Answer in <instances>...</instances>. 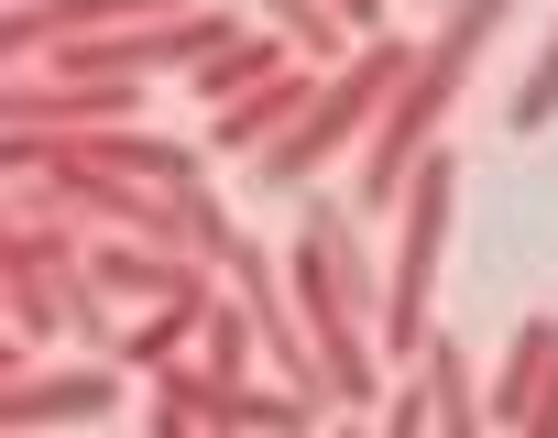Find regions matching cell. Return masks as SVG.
<instances>
[{
	"label": "cell",
	"mask_w": 558,
	"mask_h": 438,
	"mask_svg": "<svg viewBox=\"0 0 558 438\" xmlns=\"http://www.w3.org/2000/svg\"><path fill=\"white\" fill-rule=\"evenodd\" d=\"M514 12V0H449V34L427 45V66L384 99V121L362 132V208H384L416 165H427V132L449 121V99H460V77L482 66V45H493V23Z\"/></svg>",
	"instance_id": "6da1fadb"
},
{
	"label": "cell",
	"mask_w": 558,
	"mask_h": 438,
	"mask_svg": "<svg viewBox=\"0 0 558 438\" xmlns=\"http://www.w3.org/2000/svg\"><path fill=\"white\" fill-rule=\"evenodd\" d=\"M405 77H416V56H405V45H373V56H362V66H351V77H340L318 110H296L286 132H274V143L252 154V186H296L307 165H329V154H340V143L373 121V99H395Z\"/></svg>",
	"instance_id": "7a4b0ae2"
},
{
	"label": "cell",
	"mask_w": 558,
	"mask_h": 438,
	"mask_svg": "<svg viewBox=\"0 0 558 438\" xmlns=\"http://www.w3.org/2000/svg\"><path fill=\"white\" fill-rule=\"evenodd\" d=\"M449 197H460V165L427 154L405 175V242H395V285H384V340L395 351H427V285H438V253H449Z\"/></svg>",
	"instance_id": "3957f363"
},
{
	"label": "cell",
	"mask_w": 558,
	"mask_h": 438,
	"mask_svg": "<svg viewBox=\"0 0 558 438\" xmlns=\"http://www.w3.org/2000/svg\"><path fill=\"white\" fill-rule=\"evenodd\" d=\"M0 416H12V427H99V416H121V384L110 373H23L12 394H0Z\"/></svg>",
	"instance_id": "277c9868"
},
{
	"label": "cell",
	"mask_w": 558,
	"mask_h": 438,
	"mask_svg": "<svg viewBox=\"0 0 558 438\" xmlns=\"http://www.w3.org/2000/svg\"><path fill=\"white\" fill-rule=\"evenodd\" d=\"M547 362H558V318H536V329L504 351V384L482 394V416H493V427H525V416H536V384H547Z\"/></svg>",
	"instance_id": "5b68a950"
},
{
	"label": "cell",
	"mask_w": 558,
	"mask_h": 438,
	"mask_svg": "<svg viewBox=\"0 0 558 438\" xmlns=\"http://www.w3.org/2000/svg\"><path fill=\"white\" fill-rule=\"evenodd\" d=\"M121 12H175V0H56V12H12V45H45V23H121Z\"/></svg>",
	"instance_id": "8992f818"
},
{
	"label": "cell",
	"mask_w": 558,
	"mask_h": 438,
	"mask_svg": "<svg viewBox=\"0 0 558 438\" xmlns=\"http://www.w3.org/2000/svg\"><path fill=\"white\" fill-rule=\"evenodd\" d=\"M558 121V34H547V56H536V77L514 88V110H504V132H547Z\"/></svg>",
	"instance_id": "52a82bcc"
},
{
	"label": "cell",
	"mask_w": 558,
	"mask_h": 438,
	"mask_svg": "<svg viewBox=\"0 0 558 438\" xmlns=\"http://www.w3.org/2000/svg\"><path fill=\"white\" fill-rule=\"evenodd\" d=\"M263 12H274V23H286V34L307 45V56H329V12H318V0H263Z\"/></svg>",
	"instance_id": "ba28073f"
},
{
	"label": "cell",
	"mask_w": 558,
	"mask_h": 438,
	"mask_svg": "<svg viewBox=\"0 0 558 438\" xmlns=\"http://www.w3.org/2000/svg\"><path fill=\"white\" fill-rule=\"evenodd\" d=\"M525 427H558V362H547V384H536V416Z\"/></svg>",
	"instance_id": "9c48e42d"
}]
</instances>
